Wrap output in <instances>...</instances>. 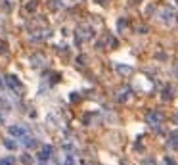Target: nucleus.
Masks as SVG:
<instances>
[{
	"label": "nucleus",
	"instance_id": "obj_12",
	"mask_svg": "<svg viewBox=\"0 0 178 165\" xmlns=\"http://www.w3.org/2000/svg\"><path fill=\"white\" fill-rule=\"evenodd\" d=\"M165 165H174V159H172V157H169V156H167V157H165Z\"/></svg>",
	"mask_w": 178,
	"mask_h": 165
},
{
	"label": "nucleus",
	"instance_id": "obj_14",
	"mask_svg": "<svg viewBox=\"0 0 178 165\" xmlns=\"http://www.w3.org/2000/svg\"><path fill=\"white\" fill-rule=\"evenodd\" d=\"M67 165H75V161H73V157H71V156L67 157Z\"/></svg>",
	"mask_w": 178,
	"mask_h": 165
},
{
	"label": "nucleus",
	"instance_id": "obj_2",
	"mask_svg": "<svg viewBox=\"0 0 178 165\" xmlns=\"http://www.w3.org/2000/svg\"><path fill=\"white\" fill-rule=\"evenodd\" d=\"M161 21L163 23H172L174 21V12L170 8H163L161 10Z\"/></svg>",
	"mask_w": 178,
	"mask_h": 165
},
{
	"label": "nucleus",
	"instance_id": "obj_6",
	"mask_svg": "<svg viewBox=\"0 0 178 165\" xmlns=\"http://www.w3.org/2000/svg\"><path fill=\"white\" fill-rule=\"evenodd\" d=\"M23 144H25V146H27V148H35V146H36V140H35L33 136H25Z\"/></svg>",
	"mask_w": 178,
	"mask_h": 165
},
{
	"label": "nucleus",
	"instance_id": "obj_15",
	"mask_svg": "<svg viewBox=\"0 0 178 165\" xmlns=\"http://www.w3.org/2000/svg\"><path fill=\"white\" fill-rule=\"evenodd\" d=\"M94 2H98V4H106V0H94Z\"/></svg>",
	"mask_w": 178,
	"mask_h": 165
},
{
	"label": "nucleus",
	"instance_id": "obj_16",
	"mask_svg": "<svg viewBox=\"0 0 178 165\" xmlns=\"http://www.w3.org/2000/svg\"><path fill=\"white\" fill-rule=\"evenodd\" d=\"M2 86H4V82H2V79H0V89H2Z\"/></svg>",
	"mask_w": 178,
	"mask_h": 165
},
{
	"label": "nucleus",
	"instance_id": "obj_13",
	"mask_svg": "<svg viewBox=\"0 0 178 165\" xmlns=\"http://www.w3.org/2000/svg\"><path fill=\"white\" fill-rule=\"evenodd\" d=\"M35 8H36L35 2H33V4H27V10H29V12H31V10H35Z\"/></svg>",
	"mask_w": 178,
	"mask_h": 165
},
{
	"label": "nucleus",
	"instance_id": "obj_7",
	"mask_svg": "<svg viewBox=\"0 0 178 165\" xmlns=\"http://www.w3.org/2000/svg\"><path fill=\"white\" fill-rule=\"evenodd\" d=\"M4 146H6L8 150H15L17 142H15V140H12V138H6V140H4Z\"/></svg>",
	"mask_w": 178,
	"mask_h": 165
},
{
	"label": "nucleus",
	"instance_id": "obj_10",
	"mask_svg": "<svg viewBox=\"0 0 178 165\" xmlns=\"http://www.w3.org/2000/svg\"><path fill=\"white\" fill-rule=\"evenodd\" d=\"M31 61H33V65L36 67V65H40V61H42V58H40V56H33V58H31Z\"/></svg>",
	"mask_w": 178,
	"mask_h": 165
},
{
	"label": "nucleus",
	"instance_id": "obj_17",
	"mask_svg": "<svg viewBox=\"0 0 178 165\" xmlns=\"http://www.w3.org/2000/svg\"><path fill=\"white\" fill-rule=\"evenodd\" d=\"M176 4H178V0H176Z\"/></svg>",
	"mask_w": 178,
	"mask_h": 165
},
{
	"label": "nucleus",
	"instance_id": "obj_8",
	"mask_svg": "<svg viewBox=\"0 0 178 165\" xmlns=\"http://www.w3.org/2000/svg\"><path fill=\"white\" fill-rule=\"evenodd\" d=\"M117 71H119V73H124V75H127V73H130L132 69H130L128 65H117Z\"/></svg>",
	"mask_w": 178,
	"mask_h": 165
},
{
	"label": "nucleus",
	"instance_id": "obj_4",
	"mask_svg": "<svg viewBox=\"0 0 178 165\" xmlns=\"http://www.w3.org/2000/svg\"><path fill=\"white\" fill-rule=\"evenodd\" d=\"M8 131H10V135H12V136H23L25 135V129L19 127V125H12Z\"/></svg>",
	"mask_w": 178,
	"mask_h": 165
},
{
	"label": "nucleus",
	"instance_id": "obj_3",
	"mask_svg": "<svg viewBox=\"0 0 178 165\" xmlns=\"http://www.w3.org/2000/svg\"><path fill=\"white\" fill-rule=\"evenodd\" d=\"M6 79H8V85H10V89H14V90H15V89H17V90L21 89V82H19V79H17L15 75H8Z\"/></svg>",
	"mask_w": 178,
	"mask_h": 165
},
{
	"label": "nucleus",
	"instance_id": "obj_9",
	"mask_svg": "<svg viewBox=\"0 0 178 165\" xmlns=\"http://www.w3.org/2000/svg\"><path fill=\"white\" fill-rule=\"evenodd\" d=\"M0 165H14V157H4V159H0Z\"/></svg>",
	"mask_w": 178,
	"mask_h": 165
},
{
	"label": "nucleus",
	"instance_id": "obj_1",
	"mask_svg": "<svg viewBox=\"0 0 178 165\" xmlns=\"http://www.w3.org/2000/svg\"><path fill=\"white\" fill-rule=\"evenodd\" d=\"M161 119H163V117H161L159 111H148L146 113V121H148L149 125H159Z\"/></svg>",
	"mask_w": 178,
	"mask_h": 165
},
{
	"label": "nucleus",
	"instance_id": "obj_5",
	"mask_svg": "<svg viewBox=\"0 0 178 165\" xmlns=\"http://www.w3.org/2000/svg\"><path fill=\"white\" fill-rule=\"evenodd\" d=\"M52 152H54V150H52V146H44V148H42V152L38 154V159H40V161L48 159V157L52 156Z\"/></svg>",
	"mask_w": 178,
	"mask_h": 165
},
{
	"label": "nucleus",
	"instance_id": "obj_11",
	"mask_svg": "<svg viewBox=\"0 0 178 165\" xmlns=\"http://www.w3.org/2000/svg\"><path fill=\"white\" fill-rule=\"evenodd\" d=\"M21 161H23V163H33V156L25 154V156H21Z\"/></svg>",
	"mask_w": 178,
	"mask_h": 165
}]
</instances>
